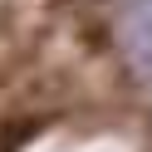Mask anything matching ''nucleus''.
Segmentation results:
<instances>
[{"label":"nucleus","mask_w":152,"mask_h":152,"mask_svg":"<svg viewBox=\"0 0 152 152\" xmlns=\"http://www.w3.org/2000/svg\"><path fill=\"white\" fill-rule=\"evenodd\" d=\"M123 44L137 64H152V0H137L123 20Z\"/></svg>","instance_id":"nucleus-1"}]
</instances>
